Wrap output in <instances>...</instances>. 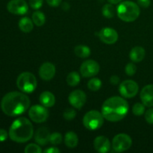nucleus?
<instances>
[{
	"label": "nucleus",
	"mask_w": 153,
	"mask_h": 153,
	"mask_svg": "<svg viewBox=\"0 0 153 153\" xmlns=\"http://www.w3.org/2000/svg\"><path fill=\"white\" fill-rule=\"evenodd\" d=\"M29 105V98L23 92H10L4 95L1 101V110L10 117H16L25 113Z\"/></svg>",
	"instance_id": "f257e3e1"
},
{
	"label": "nucleus",
	"mask_w": 153,
	"mask_h": 153,
	"mask_svg": "<svg viewBox=\"0 0 153 153\" xmlns=\"http://www.w3.org/2000/svg\"><path fill=\"white\" fill-rule=\"evenodd\" d=\"M128 109V103L125 99L120 97H113L104 102L102 106V114L107 120L118 122L126 116Z\"/></svg>",
	"instance_id": "f03ea898"
},
{
	"label": "nucleus",
	"mask_w": 153,
	"mask_h": 153,
	"mask_svg": "<svg viewBox=\"0 0 153 153\" xmlns=\"http://www.w3.org/2000/svg\"><path fill=\"white\" fill-rule=\"evenodd\" d=\"M8 134L13 141L25 143L31 140L34 135V128L29 120L25 117H19L11 124Z\"/></svg>",
	"instance_id": "7ed1b4c3"
},
{
	"label": "nucleus",
	"mask_w": 153,
	"mask_h": 153,
	"mask_svg": "<svg viewBox=\"0 0 153 153\" xmlns=\"http://www.w3.org/2000/svg\"><path fill=\"white\" fill-rule=\"evenodd\" d=\"M117 16L121 20L126 22H134L140 16L139 5L134 1H125L120 3L117 8Z\"/></svg>",
	"instance_id": "20e7f679"
},
{
	"label": "nucleus",
	"mask_w": 153,
	"mask_h": 153,
	"mask_svg": "<svg viewBox=\"0 0 153 153\" xmlns=\"http://www.w3.org/2000/svg\"><path fill=\"white\" fill-rule=\"evenodd\" d=\"M17 88L25 94H31L37 88V79L34 74L29 72L22 73L16 79Z\"/></svg>",
	"instance_id": "39448f33"
},
{
	"label": "nucleus",
	"mask_w": 153,
	"mask_h": 153,
	"mask_svg": "<svg viewBox=\"0 0 153 153\" xmlns=\"http://www.w3.org/2000/svg\"><path fill=\"white\" fill-rule=\"evenodd\" d=\"M104 119L102 112L92 110L85 114L83 117V124L86 128L94 131L101 128L104 123Z\"/></svg>",
	"instance_id": "423d86ee"
},
{
	"label": "nucleus",
	"mask_w": 153,
	"mask_h": 153,
	"mask_svg": "<svg viewBox=\"0 0 153 153\" xmlns=\"http://www.w3.org/2000/svg\"><path fill=\"white\" fill-rule=\"evenodd\" d=\"M132 144L131 137L127 134L121 133L115 136L112 140V147L114 152H123L130 149Z\"/></svg>",
	"instance_id": "0eeeda50"
},
{
	"label": "nucleus",
	"mask_w": 153,
	"mask_h": 153,
	"mask_svg": "<svg viewBox=\"0 0 153 153\" xmlns=\"http://www.w3.org/2000/svg\"><path fill=\"white\" fill-rule=\"evenodd\" d=\"M28 116L33 122L36 123H41L48 119L49 112L45 106L35 105L29 108Z\"/></svg>",
	"instance_id": "6e6552de"
},
{
	"label": "nucleus",
	"mask_w": 153,
	"mask_h": 153,
	"mask_svg": "<svg viewBox=\"0 0 153 153\" xmlns=\"http://www.w3.org/2000/svg\"><path fill=\"white\" fill-rule=\"evenodd\" d=\"M139 87L137 82L133 80H126L120 85L119 92L125 98H132L138 93Z\"/></svg>",
	"instance_id": "1a4fd4ad"
},
{
	"label": "nucleus",
	"mask_w": 153,
	"mask_h": 153,
	"mask_svg": "<svg viewBox=\"0 0 153 153\" xmlns=\"http://www.w3.org/2000/svg\"><path fill=\"white\" fill-rule=\"evenodd\" d=\"M100 70V66L94 60L84 61L80 67V73L83 77L89 78L97 76Z\"/></svg>",
	"instance_id": "9d476101"
},
{
	"label": "nucleus",
	"mask_w": 153,
	"mask_h": 153,
	"mask_svg": "<svg viewBox=\"0 0 153 153\" xmlns=\"http://www.w3.org/2000/svg\"><path fill=\"white\" fill-rule=\"evenodd\" d=\"M10 13L16 15H24L28 12V4L25 0H10L7 4Z\"/></svg>",
	"instance_id": "9b49d317"
},
{
	"label": "nucleus",
	"mask_w": 153,
	"mask_h": 153,
	"mask_svg": "<svg viewBox=\"0 0 153 153\" xmlns=\"http://www.w3.org/2000/svg\"><path fill=\"white\" fill-rule=\"evenodd\" d=\"M68 100L70 104L73 108L81 109L86 102L87 96L84 91H81V90H76L70 93L68 97Z\"/></svg>",
	"instance_id": "f8f14e48"
},
{
	"label": "nucleus",
	"mask_w": 153,
	"mask_h": 153,
	"mask_svg": "<svg viewBox=\"0 0 153 153\" xmlns=\"http://www.w3.org/2000/svg\"><path fill=\"white\" fill-rule=\"evenodd\" d=\"M98 36L103 43L109 45L116 43L119 37L116 30L110 28V27H105L100 30Z\"/></svg>",
	"instance_id": "ddd939ff"
},
{
	"label": "nucleus",
	"mask_w": 153,
	"mask_h": 153,
	"mask_svg": "<svg viewBox=\"0 0 153 153\" xmlns=\"http://www.w3.org/2000/svg\"><path fill=\"white\" fill-rule=\"evenodd\" d=\"M55 66L50 62H45L39 69V76L43 80L49 81L55 75Z\"/></svg>",
	"instance_id": "4468645a"
},
{
	"label": "nucleus",
	"mask_w": 153,
	"mask_h": 153,
	"mask_svg": "<svg viewBox=\"0 0 153 153\" xmlns=\"http://www.w3.org/2000/svg\"><path fill=\"white\" fill-rule=\"evenodd\" d=\"M140 100L146 107H153V85H148L143 87L140 92Z\"/></svg>",
	"instance_id": "2eb2a0df"
},
{
	"label": "nucleus",
	"mask_w": 153,
	"mask_h": 153,
	"mask_svg": "<svg viewBox=\"0 0 153 153\" xmlns=\"http://www.w3.org/2000/svg\"><path fill=\"white\" fill-rule=\"evenodd\" d=\"M94 149L100 153H106L110 151L111 143L105 136H98L94 141Z\"/></svg>",
	"instance_id": "dca6fc26"
},
{
	"label": "nucleus",
	"mask_w": 153,
	"mask_h": 153,
	"mask_svg": "<svg viewBox=\"0 0 153 153\" xmlns=\"http://www.w3.org/2000/svg\"><path fill=\"white\" fill-rule=\"evenodd\" d=\"M50 133L49 130L46 127H41L39 128L36 131L35 135H34V140L37 144L40 146H45L49 142L50 138Z\"/></svg>",
	"instance_id": "f3484780"
},
{
	"label": "nucleus",
	"mask_w": 153,
	"mask_h": 153,
	"mask_svg": "<svg viewBox=\"0 0 153 153\" xmlns=\"http://www.w3.org/2000/svg\"><path fill=\"white\" fill-rule=\"evenodd\" d=\"M39 100L42 105L45 106L46 108L52 107L55 103V96L49 91H44L42 93L39 97Z\"/></svg>",
	"instance_id": "a211bd4d"
},
{
	"label": "nucleus",
	"mask_w": 153,
	"mask_h": 153,
	"mask_svg": "<svg viewBox=\"0 0 153 153\" xmlns=\"http://www.w3.org/2000/svg\"><path fill=\"white\" fill-rule=\"evenodd\" d=\"M145 55H146V52L143 47L135 46L130 51L129 58L133 62L138 63L144 59Z\"/></svg>",
	"instance_id": "6ab92c4d"
},
{
	"label": "nucleus",
	"mask_w": 153,
	"mask_h": 153,
	"mask_svg": "<svg viewBox=\"0 0 153 153\" xmlns=\"http://www.w3.org/2000/svg\"><path fill=\"white\" fill-rule=\"evenodd\" d=\"M64 143L68 148H70V149L75 148L79 143L77 134L73 131H68L64 137Z\"/></svg>",
	"instance_id": "aec40b11"
},
{
	"label": "nucleus",
	"mask_w": 153,
	"mask_h": 153,
	"mask_svg": "<svg viewBox=\"0 0 153 153\" xmlns=\"http://www.w3.org/2000/svg\"><path fill=\"white\" fill-rule=\"evenodd\" d=\"M19 28L22 32L29 33L34 28V22L28 17H22L19 21Z\"/></svg>",
	"instance_id": "412c9836"
},
{
	"label": "nucleus",
	"mask_w": 153,
	"mask_h": 153,
	"mask_svg": "<svg viewBox=\"0 0 153 153\" xmlns=\"http://www.w3.org/2000/svg\"><path fill=\"white\" fill-rule=\"evenodd\" d=\"M74 52L81 58H86L91 55V49L85 45H79L74 49Z\"/></svg>",
	"instance_id": "4be33fe9"
},
{
	"label": "nucleus",
	"mask_w": 153,
	"mask_h": 153,
	"mask_svg": "<svg viewBox=\"0 0 153 153\" xmlns=\"http://www.w3.org/2000/svg\"><path fill=\"white\" fill-rule=\"evenodd\" d=\"M32 21L37 26H42L46 22V16L43 12L36 10L32 14Z\"/></svg>",
	"instance_id": "5701e85b"
},
{
	"label": "nucleus",
	"mask_w": 153,
	"mask_h": 153,
	"mask_svg": "<svg viewBox=\"0 0 153 153\" xmlns=\"http://www.w3.org/2000/svg\"><path fill=\"white\" fill-rule=\"evenodd\" d=\"M81 81L80 76L77 72H71L68 74L67 77V82L68 85L71 87H75L79 84Z\"/></svg>",
	"instance_id": "b1692460"
},
{
	"label": "nucleus",
	"mask_w": 153,
	"mask_h": 153,
	"mask_svg": "<svg viewBox=\"0 0 153 153\" xmlns=\"http://www.w3.org/2000/svg\"><path fill=\"white\" fill-rule=\"evenodd\" d=\"M102 13L105 18H108V19L113 18L115 14V10L113 4H111V3L105 4L102 9Z\"/></svg>",
	"instance_id": "393cba45"
},
{
	"label": "nucleus",
	"mask_w": 153,
	"mask_h": 153,
	"mask_svg": "<svg viewBox=\"0 0 153 153\" xmlns=\"http://www.w3.org/2000/svg\"><path fill=\"white\" fill-rule=\"evenodd\" d=\"M102 81L98 78H93L88 82V88L92 91H97L101 88Z\"/></svg>",
	"instance_id": "a878e982"
},
{
	"label": "nucleus",
	"mask_w": 153,
	"mask_h": 153,
	"mask_svg": "<svg viewBox=\"0 0 153 153\" xmlns=\"http://www.w3.org/2000/svg\"><path fill=\"white\" fill-rule=\"evenodd\" d=\"M132 112L135 116H141L145 112V105L143 103H136L132 107Z\"/></svg>",
	"instance_id": "bb28decb"
},
{
	"label": "nucleus",
	"mask_w": 153,
	"mask_h": 153,
	"mask_svg": "<svg viewBox=\"0 0 153 153\" xmlns=\"http://www.w3.org/2000/svg\"><path fill=\"white\" fill-rule=\"evenodd\" d=\"M24 152L25 153H41L42 149L39 145L35 143H30L25 146Z\"/></svg>",
	"instance_id": "cd10ccee"
},
{
	"label": "nucleus",
	"mask_w": 153,
	"mask_h": 153,
	"mask_svg": "<svg viewBox=\"0 0 153 153\" xmlns=\"http://www.w3.org/2000/svg\"><path fill=\"white\" fill-rule=\"evenodd\" d=\"M62 142V135L58 132L52 133L50 134L49 143L53 145H58Z\"/></svg>",
	"instance_id": "c85d7f7f"
},
{
	"label": "nucleus",
	"mask_w": 153,
	"mask_h": 153,
	"mask_svg": "<svg viewBox=\"0 0 153 153\" xmlns=\"http://www.w3.org/2000/svg\"><path fill=\"white\" fill-rule=\"evenodd\" d=\"M125 72L127 76H133L137 72V66L134 63H128L126 66Z\"/></svg>",
	"instance_id": "c756f323"
},
{
	"label": "nucleus",
	"mask_w": 153,
	"mask_h": 153,
	"mask_svg": "<svg viewBox=\"0 0 153 153\" xmlns=\"http://www.w3.org/2000/svg\"><path fill=\"white\" fill-rule=\"evenodd\" d=\"M76 116V111L73 108H67L64 111L63 117L67 120H72Z\"/></svg>",
	"instance_id": "7c9ffc66"
},
{
	"label": "nucleus",
	"mask_w": 153,
	"mask_h": 153,
	"mask_svg": "<svg viewBox=\"0 0 153 153\" xmlns=\"http://www.w3.org/2000/svg\"><path fill=\"white\" fill-rule=\"evenodd\" d=\"M43 0H29V5L34 10H38L42 7Z\"/></svg>",
	"instance_id": "2f4dec72"
},
{
	"label": "nucleus",
	"mask_w": 153,
	"mask_h": 153,
	"mask_svg": "<svg viewBox=\"0 0 153 153\" xmlns=\"http://www.w3.org/2000/svg\"><path fill=\"white\" fill-rule=\"evenodd\" d=\"M145 120L149 124H153V108L147 110L145 113Z\"/></svg>",
	"instance_id": "473e14b6"
},
{
	"label": "nucleus",
	"mask_w": 153,
	"mask_h": 153,
	"mask_svg": "<svg viewBox=\"0 0 153 153\" xmlns=\"http://www.w3.org/2000/svg\"><path fill=\"white\" fill-rule=\"evenodd\" d=\"M9 134H7V131L3 128H0V142H4L7 140Z\"/></svg>",
	"instance_id": "72a5a7b5"
},
{
	"label": "nucleus",
	"mask_w": 153,
	"mask_h": 153,
	"mask_svg": "<svg viewBox=\"0 0 153 153\" xmlns=\"http://www.w3.org/2000/svg\"><path fill=\"white\" fill-rule=\"evenodd\" d=\"M62 0H46V2L51 7H58L61 4Z\"/></svg>",
	"instance_id": "f704fd0d"
},
{
	"label": "nucleus",
	"mask_w": 153,
	"mask_h": 153,
	"mask_svg": "<svg viewBox=\"0 0 153 153\" xmlns=\"http://www.w3.org/2000/svg\"><path fill=\"white\" fill-rule=\"evenodd\" d=\"M137 4L140 7L146 8L150 5V0H137Z\"/></svg>",
	"instance_id": "c9c22d12"
},
{
	"label": "nucleus",
	"mask_w": 153,
	"mask_h": 153,
	"mask_svg": "<svg viewBox=\"0 0 153 153\" xmlns=\"http://www.w3.org/2000/svg\"><path fill=\"white\" fill-rule=\"evenodd\" d=\"M110 82L111 85H118L120 82V78L118 77L117 76H116V75L112 76L110 78Z\"/></svg>",
	"instance_id": "e433bc0d"
},
{
	"label": "nucleus",
	"mask_w": 153,
	"mask_h": 153,
	"mask_svg": "<svg viewBox=\"0 0 153 153\" xmlns=\"http://www.w3.org/2000/svg\"><path fill=\"white\" fill-rule=\"evenodd\" d=\"M43 152L45 153H59L61 151L57 147H49L48 149H45Z\"/></svg>",
	"instance_id": "4c0bfd02"
},
{
	"label": "nucleus",
	"mask_w": 153,
	"mask_h": 153,
	"mask_svg": "<svg viewBox=\"0 0 153 153\" xmlns=\"http://www.w3.org/2000/svg\"><path fill=\"white\" fill-rule=\"evenodd\" d=\"M108 2L111 3V4H118V3H120L123 0H108Z\"/></svg>",
	"instance_id": "58836bf2"
}]
</instances>
